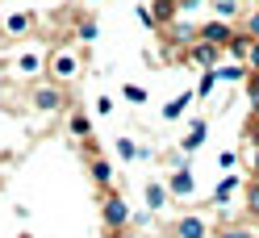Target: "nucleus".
Wrapping results in <instances>:
<instances>
[{
  "mask_svg": "<svg viewBox=\"0 0 259 238\" xmlns=\"http://www.w3.org/2000/svg\"><path fill=\"white\" fill-rule=\"evenodd\" d=\"M130 213H134V209L125 205V197H117V193L109 188V193H105V205H101V221H105V230H109V234H121V230L130 226Z\"/></svg>",
  "mask_w": 259,
  "mask_h": 238,
  "instance_id": "f257e3e1",
  "label": "nucleus"
},
{
  "mask_svg": "<svg viewBox=\"0 0 259 238\" xmlns=\"http://www.w3.org/2000/svg\"><path fill=\"white\" fill-rule=\"evenodd\" d=\"M46 71H51V84H71V79L79 75V59L71 55V51H55L51 59H46Z\"/></svg>",
  "mask_w": 259,
  "mask_h": 238,
  "instance_id": "f03ea898",
  "label": "nucleus"
},
{
  "mask_svg": "<svg viewBox=\"0 0 259 238\" xmlns=\"http://www.w3.org/2000/svg\"><path fill=\"white\" fill-rule=\"evenodd\" d=\"M171 238H213V226L201 213H184L171 221Z\"/></svg>",
  "mask_w": 259,
  "mask_h": 238,
  "instance_id": "7ed1b4c3",
  "label": "nucleus"
},
{
  "mask_svg": "<svg viewBox=\"0 0 259 238\" xmlns=\"http://www.w3.org/2000/svg\"><path fill=\"white\" fill-rule=\"evenodd\" d=\"M29 101H34V109H38V113H59V109L67 105V92H63L59 84H38Z\"/></svg>",
  "mask_w": 259,
  "mask_h": 238,
  "instance_id": "20e7f679",
  "label": "nucleus"
},
{
  "mask_svg": "<svg viewBox=\"0 0 259 238\" xmlns=\"http://www.w3.org/2000/svg\"><path fill=\"white\" fill-rule=\"evenodd\" d=\"M188 63H192V67H201V71H213L218 67V63H222V46H209V42H192L188 46V55H184Z\"/></svg>",
  "mask_w": 259,
  "mask_h": 238,
  "instance_id": "39448f33",
  "label": "nucleus"
},
{
  "mask_svg": "<svg viewBox=\"0 0 259 238\" xmlns=\"http://www.w3.org/2000/svg\"><path fill=\"white\" fill-rule=\"evenodd\" d=\"M197 38L209 42V46H226V42L234 38V25H230V21H222V17H209L205 25H197Z\"/></svg>",
  "mask_w": 259,
  "mask_h": 238,
  "instance_id": "423d86ee",
  "label": "nucleus"
},
{
  "mask_svg": "<svg viewBox=\"0 0 259 238\" xmlns=\"http://www.w3.org/2000/svg\"><path fill=\"white\" fill-rule=\"evenodd\" d=\"M167 193L171 197H192V193H197V176H192V167L188 163H180V167H176V171H167Z\"/></svg>",
  "mask_w": 259,
  "mask_h": 238,
  "instance_id": "0eeeda50",
  "label": "nucleus"
},
{
  "mask_svg": "<svg viewBox=\"0 0 259 238\" xmlns=\"http://www.w3.org/2000/svg\"><path fill=\"white\" fill-rule=\"evenodd\" d=\"M88 176H92L96 188H105V193H109V188H113V163H109L105 155H88Z\"/></svg>",
  "mask_w": 259,
  "mask_h": 238,
  "instance_id": "6e6552de",
  "label": "nucleus"
},
{
  "mask_svg": "<svg viewBox=\"0 0 259 238\" xmlns=\"http://www.w3.org/2000/svg\"><path fill=\"white\" fill-rule=\"evenodd\" d=\"M205 138H209V121H205V117H192V125H188V134L180 138V151H184V155H192V151H201V147H205Z\"/></svg>",
  "mask_w": 259,
  "mask_h": 238,
  "instance_id": "1a4fd4ad",
  "label": "nucleus"
},
{
  "mask_svg": "<svg viewBox=\"0 0 259 238\" xmlns=\"http://www.w3.org/2000/svg\"><path fill=\"white\" fill-rule=\"evenodd\" d=\"M142 197H147V209H151V213L167 209V201H171V193H167L163 180H147V184H142Z\"/></svg>",
  "mask_w": 259,
  "mask_h": 238,
  "instance_id": "9d476101",
  "label": "nucleus"
},
{
  "mask_svg": "<svg viewBox=\"0 0 259 238\" xmlns=\"http://www.w3.org/2000/svg\"><path fill=\"white\" fill-rule=\"evenodd\" d=\"M113 151H117V159H121V163H138V159H147V151H142V147H138V142L130 138V134L113 138Z\"/></svg>",
  "mask_w": 259,
  "mask_h": 238,
  "instance_id": "9b49d317",
  "label": "nucleus"
},
{
  "mask_svg": "<svg viewBox=\"0 0 259 238\" xmlns=\"http://www.w3.org/2000/svg\"><path fill=\"white\" fill-rule=\"evenodd\" d=\"M251 42H255L251 34H242V29H234V38H230V42H226V46H222V51H226V55H230V63H247V51H251Z\"/></svg>",
  "mask_w": 259,
  "mask_h": 238,
  "instance_id": "f8f14e48",
  "label": "nucleus"
},
{
  "mask_svg": "<svg viewBox=\"0 0 259 238\" xmlns=\"http://www.w3.org/2000/svg\"><path fill=\"white\" fill-rule=\"evenodd\" d=\"M213 75H218V84H247V67L242 63H218Z\"/></svg>",
  "mask_w": 259,
  "mask_h": 238,
  "instance_id": "ddd939ff",
  "label": "nucleus"
},
{
  "mask_svg": "<svg viewBox=\"0 0 259 238\" xmlns=\"http://www.w3.org/2000/svg\"><path fill=\"white\" fill-rule=\"evenodd\" d=\"M192 101H197L192 92H180V97H171V101L163 105V121H180V117L188 113V105H192Z\"/></svg>",
  "mask_w": 259,
  "mask_h": 238,
  "instance_id": "4468645a",
  "label": "nucleus"
},
{
  "mask_svg": "<svg viewBox=\"0 0 259 238\" xmlns=\"http://www.w3.org/2000/svg\"><path fill=\"white\" fill-rule=\"evenodd\" d=\"M34 29V13H13V17H5V34L9 38H21Z\"/></svg>",
  "mask_w": 259,
  "mask_h": 238,
  "instance_id": "2eb2a0df",
  "label": "nucleus"
},
{
  "mask_svg": "<svg viewBox=\"0 0 259 238\" xmlns=\"http://www.w3.org/2000/svg\"><path fill=\"white\" fill-rule=\"evenodd\" d=\"M151 13H155V25H159V29H167V25L176 21V13H180V0H155V9H151Z\"/></svg>",
  "mask_w": 259,
  "mask_h": 238,
  "instance_id": "dca6fc26",
  "label": "nucleus"
},
{
  "mask_svg": "<svg viewBox=\"0 0 259 238\" xmlns=\"http://www.w3.org/2000/svg\"><path fill=\"white\" fill-rule=\"evenodd\" d=\"M238 184H242V180H238V171H226V180L213 188V205H230V197L238 193Z\"/></svg>",
  "mask_w": 259,
  "mask_h": 238,
  "instance_id": "f3484780",
  "label": "nucleus"
},
{
  "mask_svg": "<svg viewBox=\"0 0 259 238\" xmlns=\"http://www.w3.org/2000/svg\"><path fill=\"white\" fill-rule=\"evenodd\" d=\"M67 134L71 138H92V117L88 113H71L67 117Z\"/></svg>",
  "mask_w": 259,
  "mask_h": 238,
  "instance_id": "a211bd4d",
  "label": "nucleus"
},
{
  "mask_svg": "<svg viewBox=\"0 0 259 238\" xmlns=\"http://www.w3.org/2000/svg\"><path fill=\"white\" fill-rule=\"evenodd\" d=\"M242 205H247V213L259 221V180H247V184H242Z\"/></svg>",
  "mask_w": 259,
  "mask_h": 238,
  "instance_id": "6ab92c4d",
  "label": "nucleus"
},
{
  "mask_svg": "<svg viewBox=\"0 0 259 238\" xmlns=\"http://www.w3.org/2000/svg\"><path fill=\"white\" fill-rule=\"evenodd\" d=\"M213 88H218V75H213V71H201L197 88H192V97H197V101H209V97H213Z\"/></svg>",
  "mask_w": 259,
  "mask_h": 238,
  "instance_id": "aec40b11",
  "label": "nucleus"
},
{
  "mask_svg": "<svg viewBox=\"0 0 259 238\" xmlns=\"http://www.w3.org/2000/svg\"><path fill=\"white\" fill-rule=\"evenodd\" d=\"M42 67H46V63H42L38 55H21V59H17V71H21V75H38Z\"/></svg>",
  "mask_w": 259,
  "mask_h": 238,
  "instance_id": "412c9836",
  "label": "nucleus"
},
{
  "mask_svg": "<svg viewBox=\"0 0 259 238\" xmlns=\"http://www.w3.org/2000/svg\"><path fill=\"white\" fill-rule=\"evenodd\" d=\"M75 38H79V42H96V21H92V17H79V21H75Z\"/></svg>",
  "mask_w": 259,
  "mask_h": 238,
  "instance_id": "4be33fe9",
  "label": "nucleus"
},
{
  "mask_svg": "<svg viewBox=\"0 0 259 238\" xmlns=\"http://www.w3.org/2000/svg\"><path fill=\"white\" fill-rule=\"evenodd\" d=\"M247 105H251V113L259 117V75H247Z\"/></svg>",
  "mask_w": 259,
  "mask_h": 238,
  "instance_id": "5701e85b",
  "label": "nucleus"
},
{
  "mask_svg": "<svg viewBox=\"0 0 259 238\" xmlns=\"http://www.w3.org/2000/svg\"><path fill=\"white\" fill-rule=\"evenodd\" d=\"M121 97H125L130 105H147V88H142V84H125Z\"/></svg>",
  "mask_w": 259,
  "mask_h": 238,
  "instance_id": "b1692460",
  "label": "nucleus"
},
{
  "mask_svg": "<svg viewBox=\"0 0 259 238\" xmlns=\"http://www.w3.org/2000/svg\"><path fill=\"white\" fill-rule=\"evenodd\" d=\"M213 13H218L222 21H230L234 13H238V0H218V5H213Z\"/></svg>",
  "mask_w": 259,
  "mask_h": 238,
  "instance_id": "393cba45",
  "label": "nucleus"
},
{
  "mask_svg": "<svg viewBox=\"0 0 259 238\" xmlns=\"http://www.w3.org/2000/svg\"><path fill=\"white\" fill-rule=\"evenodd\" d=\"M242 34H251V38L259 42V9H251V13H247V21H242Z\"/></svg>",
  "mask_w": 259,
  "mask_h": 238,
  "instance_id": "a878e982",
  "label": "nucleus"
},
{
  "mask_svg": "<svg viewBox=\"0 0 259 238\" xmlns=\"http://www.w3.org/2000/svg\"><path fill=\"white\" fill-rule=\"evenodd\" d=\"M242 67H247V75H259V42H251V51H247V63H242Z\"/></svg>",
  "mask_w": 259,
  "mask_h": 238,
  "instance_id": "bb28decb",
  "label": "nucleus"
},
{
  "mask_svg": "<svg viewBox=\"0 0 259 238\" xmlns=\"http://www.w3.org/2000/svg\"><path fill=\"white\" fill-rule=\"evenodd\" d=\"M213 238H255V234H251L247 226H226V230H218Z\"/></svg>",
  "mask_w": 259,
  "mask_h": 238,
  "instance_id": "cd10ccee",
  "label": "nucleus"
},
{
  "mask_svg": "<svg viewBox=\"0 0 259 238\" xmlns=\"http://www.w3.org/2000/svg\"><path fill=\"white\" fill-rule=\"evenodd\" d=\"M134 17H138V25H147V29H159V25H155V13H151L147 5H138V9H134Z\"/></svg>",
  "mask_w": 259,
  "mask_h": 238,
  "instance_id": "c85d7f7f",
  "label": "nucleus"
},
{
  "mask_svg": "<svg viewBox=\"0 0 259 238\" xmlns=\"http://www.w3.org/2000/svg\"><path fill=\"white\" fill-rule=\"evenodd\" d=\"M92 109H96V117H109V113H113V101H109V97H96Z\"/></svg>",
  "mask_w": 259,
  "mask_h": 238,
  "instance_id": "c756f323",
  "label": "nucleus"
},
{
  "mask_svg": "<svg viewBox=\"0 0 259 238\" xmlns=\"http://www.w3.org/2000/svg\"><path fill=\"white\" fill-rule=\"evenodd\" d=\"M218 163H222V167H234V163H238V155H234V151H222Z\"/></svg>",
  "mask_w": 259,
  "mask_h": 238,
  "instance_id": "7c9ffc66",
  "label": "nucleus"
},
{
  "mask_svg": "<svg viewBox=\"0 0 259 238\" xmlns=\"http://www.w3.org/2000/svg\"><path fill=\"white\" fill-rule=\"evenodd\" d=\"M251 171H255V180H259V147H255V155H251Z\"/></svg>",
  "mask_w": 259,
  "mask_h": 238,
  "instance_id": "2f4dec72",
  "label": "nucleus"
},
{
  "mask_svg": "<svg viewBox=\"0 0 259 238\" xmlns=\"http://www.w3.org/2000/svg\"><path fill=\"white\" fill-rule=\"evenodd\" d=\"M197 5H205V0H180V9H197Z\"/></svg>",
  "mask_w": 259,
  "mask_h": 238,
  "instance_id": "473e14b6",
  "label": "nucleus"
},
{
  "mask_svg": "<svg viewBox=\"0 0 259 238\" xmlns=\"http://www.w3.org/2000/svg\"><path fill=\"white\" fill-rule=\"evenodd\" d=\"M88 5H101V0H88Z\"/></svg>",
  "mask_w": 259,
  "mask_h": 238,
  "instance_id": "72a5a7b5",
  "label": "nucleus"
},
{
  "mask_svg": "<svg viewBox=\"0 0 259 238\" xmlns=\"http://www.w3.org/2000/svg\"><path fill=\"white\" fill-rule=\"evenodd\" d=\"M255 125H259V117H255Z\"/></svg>",
  "mask_w": 259,
  "mask_h": 238,
  "instance_id": "f704fd0d",
  "label": "nucleus"
}]
</instances>
